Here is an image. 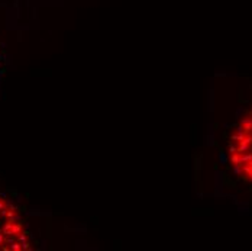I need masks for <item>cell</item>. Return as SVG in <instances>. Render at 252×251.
Returning a JSON list of instances; mask_svg holds the SVG:
<instances>
[{"label":"cell","mask_w":252,"mask_h":251,"mask_svg":"<svg viewBox=\"0 0 252 251\" xmlns=\"http://www.w3.org/2000/svg\"><path fill=\"white\" fill-rule=\"evenodd\" d=\"M240 125H242V128H243L245 134L252 132V119H246V118H243V119L240 120Z\"/></svg>","instance_id":"6da1fadb"},{"label":"cell","mask_w":252,"mask_h":251,"mask_svg":"<svg viewBox=\"0 0 252 251\" xmlns=\"http://www.w3.org/2000/svg\"><path fill=\"white\" fill-rule=\"evenodd\" d=\"M246 151H249V144H246V142H239V145L236 147V153H239V154H243V153H246Z\"/></svg>","instance_id":"7a4b0ae2"},{"label":"cell","mask_w":252,"mask_h":251,"mask_svg":"<svg viewBox=\"0 0 252 251\" xmlns=\"http://www.w3.org/2000/svg\"><path fill=\"white\" fill-rule=\"evenodd\" d=\"M219 160H220V163H222V164H225V163H227V158H226V155H225V153H220V154H219Z\"/></svg>","instance_id":"3957f363"},{"label":"cell","mask_w":252,"mask_h":251,"mask_svg":"<svg viewBox=\"0 0 252 251\" xmlns=\"http://www.w3.org/2000/svg\"><path fill=\"white\" fill-rule=\"evenodd\" d=\"M233 171H235V174H240V173H242V168H240V166H235Z\"/></svg>","instance_id":"277c9868"},{"label":"cell","mask_w":252,"mask_h":251,"mask_svg":"<svg viewBox=\"0 0 252 251\" xmlns=\"http://www.w3.org/2000/svg\"><path fill=\"white\" fill-rule=\"evenodd\" d=\"M229 153L235 154V153H236V147H235V145H230V147H229Z\"/></svg>","instance_id":"5b68a950"},{"label":"cell","mask_w":252,"mask_h":251,"mask_svg":"<svg viewBox=\"0 0 252 251\" xmlns=\"http://www.w3.org/2000/svg\"><path fill=\"white\" fill-rule=\"evenodd\" d=\"M249 113H251V115H252V110H251V112H249Z\"/></svg>","instance_id":"8992f818"}]
</instances>
